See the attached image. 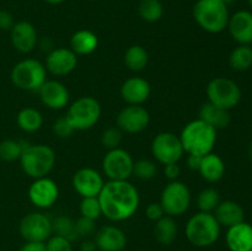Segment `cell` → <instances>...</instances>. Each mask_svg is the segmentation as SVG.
<instances>
[{
    "instance_id": "cell-16",
    "label": "cell",
    "mask_w": 252,
    "mask_h": 251,
    "mask_svg": "<svg viewBox=\"0 0 252 251\" xmlns=\"http://www.w3.org/2000/svg\"><path fill=\"white\" fill-rule=\"evenodd\" d=\"M71 184L76 193L85 198V197H97L105 185V181L102 175L97 170L93 167H83L74 174Z\"/></svg>"
},
{
    "instance_id": "cell-49",
    "label": "cell",
    "mask_w": 252,
    "mask_h": 251,
    "mask_svg": "<svg viewBox=\"0 0 252 251\" xmlns=\"http://www.w3.org/2000/svg\"><path fill=\"white\" fill-rule=\"evenodd\" d=\"M248 155H249V157H250V160L252 161V140L250 142V144H249V148H248Z\"/></svg>"
},
{
    "instance_id": "cell-23",
    "label": "cell",
    "mask_w": 252,
    "mask_h": 251,
    "mask_svg": "<svg viewBox=\"0 0 252 251\" xmlns=\"http://www.w3.org/2000/svg\"><path fill=\"white\" fill-rule=\"evenodd\" d=\"M213 214L218 223L220 224V226L223 225L226 228H230V226L241 223L245 218V212H244L243 207L238 202L230 201V199L220 201L218 207L214 209Z\"/></svg>"
},
{
    "instance_id": "cell-45",
    "label": "cell",
    "mask_w": 252,
    "mask_h": 251,
    "mask_svg": "<svg viewBox=\"0 0 252 251\" xmlns=\"http://www.w3.org/2000/svg\"><path fill=\"white\" fill-rule=\"evenodd\" d=\"M201 160L202 157H198V155H189V157H187V166L191 170H193V171H198Z\"/></svg>"
},
{
    "instance_id": "cell-37",
    "label": "cell",
    "mask_w": 252,
    "mask_h": 251,
    "mask_svg": "<svg viewBox=\"0 0 252 251\" xmlns=\"http://www.w3.org/2000/svg\"><path fill=\"white\" fill-rule=\"evenodd\" d=\"M123 132L118 127H110L106 130H103L102 135H101V143L106 149H116L120 148L121 143H122Z\"/></svg>"
},
{
    "instance_id": "cell-33",
    "label": "cell",
    "mask_w": 252,
    "mask_h": 251,
    "mask_svg": "<svg viewBox=\"0 0 252 251\" xmlns=\"http://www.w3.org/2000/svg\"><path fill=\"white\" fill-rule=\"evenodd\" d=\"M52 231L54 235L64 236L68 240L74 241L79 239L75 231V221L68 216H59L52 220Z\"/></svg>"
},
{
    "instance_id": "cell-51",
    "label": "cell",
    "mask_w": 252,
    "mask_h": 251,
    "mask_svg": "<svg viewBox=\"0 0 252 251\" xmlns=\"http://www.w3.org/2000/svg\"><path fill=\"white\" fill-rule=\"evenodd\" d=\"M248 2H249V5L252 7V0H248Z\"/></svg>"
},
{
    "instance_id": "cell-42",
    "label": "cell",
    "mask_w": 252,
    "mask_h": 251,
    "mask_svg": "<svg viewBox=\"0 0 252 251\" xmlns=\"http://www.w3.org/2000/svg\"><path fill=\"white\" fill-rule=\"evenodd\" d=\"M15 25L14 16L7 10H0V30L2 31H10Z\"/></svg>"
},
{
    "instance_id": "cell-3",
    "label": "cell",
    "mask_w": 252,
    "mask_h": 251,
    "mask_svg": "<svg viewBox=\"0 0 252 251\" xmlns=\"http://www.w3.org/2000/svg\"><path fill=\"white\" fill-rule=\"evenodd\" d=\"M194 21L209 33H220L228 27L229 7L221 0H197L193 5Z\"/></svg>"
},
{
    "instance_id": "cell-47",
    "label": "cell",
    "mask_w": 252,
    "mask_h": 251,
    "mask_svg": "<svg viewBox=\"0 0 252 251\" xmlns=\"http://www.w3.org/2000/svg\"><path fill=\"white\" fill-rule=\"evenodd\" d=\"M80 250L81 251H96V250H97V246H96L95 241L89 240V239H85V240L81 243Z\"/></svg>"
},
{
    "instance_id": "cell-29",
    "label": "cell",
    "mask_w": 252,
    "mask_h": 251,
    "mask_svg": "<svg viewBox=\"0 0 252 251\" xmlns=\"http://www.w3.org/2000/svg\"><path fill=\"white\" fill-rule=\"evenodd\" d=\"M148 62H149V54L144 47L139 44L130 46L125 53V64L129 70L142 71L147 68Z\"/></svg>"
},
{
    "instance_id": "cell-2",
    "label": "cell",
    "mask_w": 252,
    "mask_h": 251,
    "mask_svg": "<svg viewBox=\"0 0 252 251\" xmlns=\"http://www.w3.org/2000/svg\"><path fill=\"white\" fill-rule=\"evenodd\" d=\"M216 128L202 121L201 118L191 121L182 128L180 133L182 148L189 155L204 157L213 152L217 143Z\"/></svg>"
},
{
    "instance_id": "cell-52",
    "label": "cell",
    "mask_w": 252,
    "mask_h": 251,
    "mask_svg": "<svg viewBox=\"0 0 252 251\" xmlns=\"http://www.w3.org/2000/svg\"><path fill=\"white\" fill-rule=\"evenodd\" d=\"M96 251H102V250H98V249H97V250H96Z\"/></svg>"
},
{
    "instance_id": "cell-44",
    "label": "cell",
    "mask_w": 252,
    "mask_h": 251,
    "mask_svg": "<svg viewBox=\"0 0 252 251\" xmlns=\"http://www.w3.org/2000/svg\"><path fill=\"white\" fill-rule=\"evenodd\" d=\"M20 251H47L46 243H39V241H26V244L20 249Z\"/></svg>"
},
{
    "instance_id": "cell-9",
    "label": "cell",
    "mask_w": 252,
    "mask_h": 251,
    "mask_svg": "<svg viewBox=\"0 0 252 251\" xmlns=\"http://www.w3.org/2000/svg\"><path fill=\"white\" fill-rule=\"evenodd\" d=\"M191 201V191L187 185L179 180L170 181L164 187L161 196H160V204H161L165 214L172 217V218L182 216L185 212H187Z\"/></svg>"
},
{
    "instance_id": "cell-36",
    "label": "cell",
    "mask_w": 252,
    "mask_h": 251,
    "mask_svg": "<svg viewBox=\"0 0 252 251\" xmlns=\"http://www.w3.org/2000/svg\"><path fill=\"white\" fill-rule=\"evenodd\" d=\"M80 214L81 217H86L96 220L102 216V209H101L100 201L97 197H85L80 202Z\"/></svg>"
},
{
    "instance_id": "cell-11",
    "label": "cell",
    "mask_w": 252,
    "mask_h": 251,
    "mask_svg": "<svg viewBox=\"0 0 252 251\" xmlns=\"http://www.w3.org/2000/svg\"><path fill=\"white\" fill-rule=\"evenodd\" d=\"M133 165L132 155L122 148H116L108 150L103 157L102 171L112 181L128 180L133 175Z\"/></svg>"
},
{
    "instance_id": "cell-40",
    "label": "cell",
    "mask_w": 252,
    "mask_h": 251,
    "mask_svg": "<svg viewBox=\"0 0 252 251\" xmlns=\"http://www.w3.org/2000/svg\"><path fill=\"white\" fill-rule=\"evenodd\" d=\"M47 251H73L71 241L64 236L52 235L46 243Z\"/></svg>"
},
{
    "instance_id": "cell-19",
    "label": "cell",
    "mask_w": 252,
    "mask_h": 251,
    "mask_svg": "<svg viewBox=\"0 0 252 251\" xmlns=\"http://www.w3.org/2000/svg\"><path fill=\"white\" fill-rule=\"evenodd\" d=\"M234 41L239 44H252V12L240 10L229 17L228 27Z\"/></svg>"
},
{
    "instance_id": "cell-48",
    "label": "cell",
    "mask_w": 252,
    "mask_h": 251,
    "mask_svg": "<svg viewBox=\"0 0 252 251\" xmlns=\"http://www.w3.org/2000/svg\"><path fill=\"white\" fill-rule=\"evenodd\" d=\"M43 1L49 5H58V4H62V2H64L65 0H43Z\"/></svg>"
},
{
    "instance_id": "cell-38",
    "label": "cell",
    "mask_w": 252,
    "mask_h": 251,
    "mask_svg": "<svg viewBox=\"0 0 252 251\" xmlns=\"http://www.w3.org/2000/svg\"><path fill=\"white\" fill-rule=\"evenodd\" d=\"M96 230V224L94 219L86 218V217H80L75 221V231L79 238H89L93 235Z\"/></svg>"
},
{
    "instance_id": "cell-22",
    "label": "cell",
    "mask_w": 252,
    "mask_h": 251,
    "mask_svg": "<svg viewBox=\"0 0 252 251\" xmlns=\"http://www.w3.org/2000/svg\"><path fill=\"white\" fill-rule=\"evenodd\" d=\"M226 245L230 251H252V225L241 221L228 228Z\"/></svg>"
},
{
    "instance_id": "cell-13",
    "label": "cell",
    "mask_w": 252,
    "mask_h": 251,
    "mask_svg": "<svg viewBox=\"0 0 252 251\" xmlns=\"http://www.w3.org/2000/svg\"><path fill=\"white\" fill-rule=\"evenodd\" d=\"M116 123L122 132L129 134L140 133L149 126V111L143 105H128L120 111Z\"/></svg>"
},
{
    "instance_id": "cell-4",
    "label": "cell",
    "mask_w": 252,
    "mask_h": 251,
    "mask_svg": "<svg viewBox=\"0 0 252 251\" xmlns=\"http://www.w3.org/2000/svg\"><path fill=\"white\" fill-rule=\"evenodd\" d=\"M186 238L197 248H207L216 243L220 235V224L213 213L198 212L187 220Z\"/></svg>"
},
{
    "instance_id": "cell-39",
    "label": "cell",
    "mask_w": 252,
    "mask_h": 251,
    "mask_svg": "<svg viewBox=\"0 0 252 251\" xmlns=\"http://www.w3.org/2000/svg\"><path fill=\"white\" fill-rule=\"evenodd\" d=\"M74 132H75V129H74V127L71 126V123L69 122V120L65 116L64 117H59L53 123V133L58 138H62V139L71 137Z\"/></svg>"
},
{
    "instance_id": "cell-14",
    "label": "cell",
    "mask_w": 252,
    "mask_h": 251,
    "mask_svg": "<svg viewBox=\"0 0 252 251\" xmlns=\"http://www.w3.org/2000/svg\"><path fill=\"white\" fill-rule=\"evenodd\" d=\"M59 197V187L54 180L49 177L34 179L29 188V198L34 207L41 209L51 208Z\"/></svg>"
},
{
    "instance_id": "cell-5",
    "label": "cell",
    "mask_w": 252,
    "mask_h": 251,
    "mask_svg": "<svg viewBox=\"0 0 252 251\" xmlns=\"http://www.w3.org/2000/svg\"><path fill=\"white\" fill-rule=\"evenodd\" d=\"M56 153L49 145L29 144L20 157V164L27 176L32 179L44 177L56 165Z\"/></svg>"
},
{
    "instance_id": "cell-17",
    "label": "cell",
    "mask_w": 252,
    "mask_h": 251,
    "mask_svg": "<svg viewBox=\"0 0 252 251\" xmlns=\"http://www.w3.org/2000/svg\"><path fill=\"white\" fill-rule=\"evenodd\" d=\"M42 103L51 110H63L69 103V90L59 80H46L37 91Z\"/></svg>"
},
{
    "instance_id": "cell-26",
    "label": "cell",
    "mask_w": 252,
    "mask_h": 251,
    "mask_svg": "<svg viewBox=\"0 0 252 251\" xmlns=\"http://www.w3.org/2000/svg\"><path fill=\"white\" fill-rule=\"evenodd\" d=\"M98 47V37L90 30H79L70 38V49L76 56L93 54Z\"/></svg>"
},
{
    "instance_id": "cell-7",
    "label": "cell",
    "mask_w": 252,
    "mask_h": 251,
    "mask_svg": "<svg viewBox=\"0 0 252 251\" xmlns=\"http://www.w3.org/2000/svg\"><path fill=\"white\" fill-rule=\"evenodd\" d=\"M101 113V105L95 97L83 96L69 106L65 117L75 130H88L98 122Z\"/></svg>"
},
{
    "instance_id": "cell-28",
    "label": "cell",
    "mask_w": 252,
    "mask_h": 251,
    "mask_svg": "<svg viewBox=\"0 0 252 251\" xmlns=\"http://www.w3.org/2000/svg\"><path fill=\"white\" fill-rule=\"evenodd\" d=\"M16 123L20 129L26 133H33L41 129L43 117L38 110L33 107H25L16 116Z\"/></svg>"
},
{
    "instance_id": "cell-27",
    "label": "cell",
    "mask_w": 252,
    "mask_h": 251,
    "mask_svg": "<svg viewBox=\"0 0 252 251\" xmlns=\"http://www.w3.org/2000/svg\"><path fill=\"white\" fill-rule=\"evenodd\" d=\"M154 236L162 245H170L177 236V224L172 217L165 214L162 218L155 221Z\"/></svg>"
},
{
    "instance_id": "cell-24",
    "label": "cell",
    "mask_w": 252,
    "mask_h": 251,
    "mask_svg": "<svg viewBox=\"0 0 252 251\" xmlns=\"http://www.w3.org/2000/svg\"><path fill=\"white\" fill-rule=\"evenodd\" d=\"M198 118H201L202 121L211 125L217 130L224 129L231 122L230 111L218 107V106L213 105V103L208 102V101L206 103H203L201 106V108H199Z\"/></svg>"
},
{
    "instance_id": "cell-18",
    "label": "cell",
    "mask_w": 252,
    "mask_h": 251,
    "mask_svg": "<svg viewBox=\"0 0 252 251\" xmlns=\"http://www.w3.org/2000/svg\"><path fill=\"white\" fill-rule=\"evenodd\" d=\"M10 37L14 48L21 53H30L38 43L36 29L29 21L15 22L12 29L10 30Z\"/></svg>"
},
{
    "instance_id": "cell-15",
    "label": "cell",
    "mask_w": 252,
    "mask_h": 251,
    "mask_svg": "<svg viewBox=\"0 0 252 251\" xmlns=\"http://www.w3.org/2000/svg\"><path fill=\"white\" fill-rule=\"evenodd\" d=\"M78 65V56L65 47H58L47 53L44 66L54 76H65Z\"/></svg>"
},
{
    "instance_id": "cell-31",
    "label": "cell",
    "mask_w": 252,
    "mask_h": 251,
    "mask_svg": "<svg viewBox=\"0 0 252 251\" xmlns=\"http://www.w3.org/2000/svg\"><path fill=\"white\" fill-rule=\"evenodd\" d=\"M29 142L25 140L5 139L0 142V160L6 162L16 161L20 159L22 150L29 145Z\"/></svg>"
},
{
    "instance_id": "cell-1",
    "label": "cell",
    "mask_w": 252,
    "mask_h": 251,
    "mask_svg": "<svg viewBox=\"0 0 252 251\" xmlns=\"http://www.w3.org/2000/svg\"><path fill=\"white\" fill-rule=\"evenodd\" d=\"M102 214L113 221H123L129 219L139 208L140 196L137 187L128 180L105 182L100 194Z\"/></svg>"
},
{
    "instance_id": "cell-21",
    "label": "cell",
    "mask_w": 252,
    "mask_h": 251,
    "mask_svg": "<svg viewBox=\"0 0 252 251\" xmlns=\"http://www.w3.org/2000/svg\"><path fill=\"white\" fill-rule=\"evenodd\" d=\"M94 241L98 250L102 251H122L127 245L125 231L115 225H106L98 229Z\"/></svg>"
},
{
    "instance_id": "cell-8",
    "label": "cell",
    "mask_w": 252,
    "mask_h": 251,
    "mask_svg": "<svg viewBox=\"0 0 252 251\" xmlns=\"http://www.w3.org/2000/svg\"><path fill=\"white\" fill-rule=\"evenodd\" d=\"M206 94L208 102L228 111L236 107L243 97L240 86L234 80L224 76L212 79L207 85Z\"/></svg>"
},
{
    "instance_id": "cell-43",
    "label": "cell",
    "mask_w": 252,
    "mask_h": 251,
    "mask_svg": "<svg viewBox=\"0 0 252 251\" xmlns=\"http://www.w3.org/2000/svg\"><path fill=\"white\" fill-rule=\"evenodd\" d=\"M164 174L167 180L175 181V180L179 179L180 174H181V169H180V166L177 165V162L176 164H167L164 165Z\"/></svg>"
},
{
    "instance_id": "cell-50",
    "label": "cell",
    "mask_w": 252,
    "mask_h": 251,
    "mask_svg": "<svg viewBox=\"0 0 252 251\" xmlns=\"http://www.w3.org/2000/svg\"><path fill=\"white\" fill-rule=\"evenodd\" d=\"M221 1H223V2H225V4L228 5V6H229V5H230V4H233V2L235 1V0H221Z\"/></svg>"
},
{
    "instance_id": "cell-32",
    "label": "cell",
    "mask_w": 252,
    "mask_h": 251,
    "mask_svg": "<svg viewBox=\"0 0 252 251\" xmlns=\"http://www.w3.org/2000/svg\"><path fill=\"white\" fill-rule=\"evenodd\" d=\"M138 14L144 21L157 22L164 15V6L160 0H140Z\"/></svg>"
},
{
    "instance_id": "cell-25",
    "label": "cell",
    "mask_w": 252,
    "mask_h": 251,
    "mask_svg": "<svg viewBox=\"0 0 252 251\" xmlns=\"http://www.w3.org/2000/svg\"><path fill=\"white\" fill-rule=\"evenodd\" d=\"M198 172L206 181L218 182L219 180L223 179L224 174H225L224 160L216 153H209V154L202 157Z\"/></svg>"
},
{
    "instance_id": "cell-10",
    "label": "cell",
    "mask_w": 252,
    "mask_h": 251,
    "mask_svg": "<svg viewBox=\"0 0 252 251\" xmlns=\"http://www.w3.org/2000/svg\"><path fill=\"white\" fill-rule=\"evenodd\" d=\"M152 154L162 165L179 162L185 154L180 135L172 132H161L155 135L152 142Z\"/></svg>"
},
{
    "instance_id": "cell-46",
    "label": "cell",
    "mask_w": 252,
    "mask_h": 251,
    "mask_svg": "<svg viewBox=\"0 0 252 251\" xmlns=\"http://www.w3.org/2000/svg\"><path fill=\"white\" fill-rule=\"evenodd\" d=\"M37 44H39V48H41L43 52H47V53H49V52L53 51L54 49L53 41H52L51 38H48V37H47V38L41 39V41H38V43Z\"/></svg>"
},
{
    "instance_id": "cell-53",
    "label": "cell",
    "mask_w": 252,
    "mask_h": 251,
    "mask_svg": "<svg viewBox=\"0 0 252 251\" xmlns=\"http://www.w3.org/2000/svg\"><path fill=\"white\" fill-rule=\"evenodd\" d=\"M251 47H252V46H251Z\"/></svg>"
},
{
    "instance_id": "cell-41",
    "label": "cell",
    "mask_w": 252,
    "mask_h": 251,
    "mask_svg": "<svg viewBox=\"0 0 252 251\" xmlns=\"http://www.w3.org/2000/svg\"><path fill=\"white\" fill-rule=\"evenodd\" d=\"M145 216H147L148 219H150L153 221H157L160 218H162L165 216V212L162 209L160 202H153V203H150L147 207V209H145Z\"/></svg>"
},
{
    "instance_id": "cell-6",
    "label": "cell",
    "mask_w": 252,
    "mask_h": 251,
    "mask_svg": "<svg viewBox=\"0 0 252 251\" xmlns=\"http://www.w3.org/2000/svg\"><path fill=\"white\" fill-rule=\"evenodd\" d=\"M47 80V69L43 63L33 58H26L15 64L11 70V81L16 88L25 91H38Z\"/></svg>"
},
{
    "instance_id": "cell-12",
    "label": "cell",
    "mask_w": 252,
    "mask_h": 251,
    "mask_svg": "<svg viewBox=\"0 0 252 251\" xmlns=\"http://www.w3.org/2000/svg\"><path fill=\"white\" fill-rule=\"evenodd\" d=\"M20 234L26 241L46 243L52 236V220L47 214L31 212L21 219L19 225Z\"/></svg>"
},
{
    "instance_id": "cell-30",
    "label": "cell",
    "mask_w": 252,
    "mask_h": 251,
    "mask_svg": "<svg viewBox=\"0 0 252 251\" xmlns=\"http://www.w3.org/2000/svg\"><path fill=\"white\" fill-rule=\"evenodd\" d=\"M229 65L233 70L246 71L252 66V47L239 44L229 56Z\"/></svg>"
},
{
    "instance_id": "cell-34",
    "label": "cell",
    "mask_w": 252,
    "mask_h": 251,
    "mask_svg": "<svg viewBox=\"0 0 252 251\" xmlns=\"http://www.w3.org/2000/svg\"><path fill=\"white\" fill-rule=\"evenodd\" d=\"M220 201L219 192L213 187H207V188L202 189L197 196V207H198L199 212L213 213Z\"/></svg>"
},
{
    "instance_id": "cell-35",
    "label": "cell",
    "mask_w": 252,
    "mask_h": 251,
    "mask_svg": "<svg viewBox=\"0 0 252 251\" xmlns=\"http://www.w3.org/2000/svg\"><path fill=\"white\" fill-rule=\"evenodd\" d=\"M157 165L154 161L149 159H140L134 161L133 165V175L137 179L147 181V180H152L153 177L157 175Z\"/></svg>"
},
{
    "instance_id": "cell-20",
    "label": "cell",
    "mask_w": 252,
    "mask_h": 251,
    "mask_svg": "<svg viewBox=\"0 0 252 251\" xmlns=\"http://www.w3.org/2000/svg\"><path fill=\"white\" fill-rule=\"evenodd\" d=\"M121 96L128 105H143L148 101L152 88L149 81L140 76H132L127 79L121 86Z\"/></svg>"
}]
</instances>
